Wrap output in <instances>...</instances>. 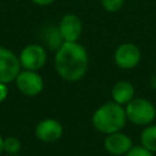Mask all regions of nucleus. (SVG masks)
I'll use <instances>...</instances> for the list:
<instances>
[{
  "label": "nucleus",
  "instance_id": "1",
  "mask_svg": "<svg viewBox=\"0 0 156 156\" xmlns=\"http://www.w3.org/2000/svg\"><path fill=\"white\" fill-rule=\"evenodd\" d=\"M54 66L63 80L78 82L87 74L89 68L88 51L78 41H63L55 51Z\"/></svg>",
  "mask_w": 156,
  "mask_h": 156
},
{
  "label": "nucleus",
  "instance_id": "2",
  "mask_svg": "<svg viewBox=\"0 0 156 156\" xmlns=\"http://www.w3.org/2000/svg\"><path fill=\"white\" fill-rule=\"evenodd\" d=\"M127 123L124 106L115 101H107L100 105L91 115L93 127L101 134H111L119 132Z\"/></svg>",
  "mask_w": 156,
  "mask_h": 156
},
{
  "label": "nucleus",
  "instance_id": "3",
  "mask_svg": "<svg viewBox=\"0 0 156 156\" xmlns=\"http://www.w3.org/2000/svg\"><path fill=\"white\" fill-rule=\"evenodd\" d=\"M124 111L127 121L140 127L154 123L156 118V106L145 98H134L124 106Z\"/></svg>",
  "mask_w": 156,
  "mask_h": 156
},
{
  "label": "nucleus",
  "instance_id": "4",
  "mask_svg": "<svg viewBox=\"0 0 156 156\" xmlns=\"http://www.w3.org/2000/svg\"><path fill=\"white\" fill-rule=\"evenodd\" d=\"M46 58V50L40 44H28L21 50L18 55L21 67L29 71H39L40 68H43Z\"/></svg>",
  "mask_w": 156,
  "mask_h": 156
},
{
  "label": "nucleus",
  "instance_id": "5",
  "mask_svg": "<svg viewBox=\"0 0 156 156\" xmlns=\"http://www.w3.org/2000/svg\"><path fill=\"white\" fill-rule=\"evenodd\" d=\"M141 60V52L136 44L134 43H122L113 52L115 65L121 69H133Z\"/></svg>",
  "mask_w": 156,
  "mask_h": 156
},
{
  "label": "nucleus",
  "instance_id": "6",
  "mask_svg": "<svg viewBox=\"0 0 156 156\" xmlns=\"http://www.w3.org/2000/svg\"><path fill=\"white\" fill-rule=\"evenodd\" d=\"M15 82L17 89L26 96H35L44 89V80L38 71L21 69Z\"/></svg>",
  "mask_w": 156,
  "mask_h": 156
},
{
  "label": "nucleus",
  "instance_id": "7",
  "mask_svg": "<svg viewBox=\"0 0 156 156\" xmlns=\"http://www.w3.org/2000/svg\"><path fill=\"white\" fill-rule=\"evenodd\" d=\"M21 63L10 49L0 46V83L9 84L16 79L21 72Z\"/></svg>",
  "mask_w": 156,
  "mask_h": 156
},
{
  "label": "nucleus",
  "instance_id": "8",
  "mask_svg": "<svg viewBox=\"0 0 156 156\" xmlns=\"http://www.w3.org/2000/svg\"><path fill=\"white\" fill-rule=\"evenodd\" d=\"M133 146L132 138L121 130L107 134L104 139V150L111 156H124Z\"/></svg>",
  "mask_w": 156,
  "mask_h": 156
},
{
  "label": "nucleus",
  "instance_id": "9",
  "mask_svg": "<svg viewBox=\"0 0 156 156\" xmlns=\"http://www.w3.org/2000/svg\"><path fill=\"white\" fill-rule=\"evenodd\" d=\"M60 34L63 41L74 43L78 41L82 32H83V23L82 20L74 13H66L61 17L58 26H57Z\"/></svg>",
  "mask_w": 156,
  "mask_h": 156
},
{
  "label": "nucleus",
  "instance_id": "10",
  "mask_svg": "<svg viewBox=\"0 0 156 156\" xmlns=\"http://www.w3.org/2000/svg\"><path fill=\"white\" fill-rule=\"evenodd\" d=\"M34 134L37 139L43 143H55L62 136L63 127L61 122L55 118H45L37 124Z\"/></svg>",
  "mask_w": 156,
  "mask_h": 156
},
{
  "label": "nucleus",
  "instance_id": "11",
  "mask_svg": "<svg viewBox=\"0 0 156 156\" xmlns=\"http://www.w3.org/2000/svg\"><path fill=\"white\" fill-rule=\"evenodd\" d=\"M111 98L112 101L117 102L118 105L126 106L130 100L135 98V89L130 82L119 80L113 84L111 89Z\"/></svg>",
  "mask_w": 156,
  "mask_h": 156
},
{
  "label": "nucleus",
  "instance_id": "12",
  "mask_svg": "<svg viewBox=\"0 0 156 156\" xmlns=\"http://www.w3.org/2000/svg\"><path fill=\"white\" fill-rule=\"evenodd\" d=\"M140 145L152 154H156V124L151 123L144 127L140 133Z\"/></svg>",
  "mask_w": 156,
  "mask_h": 156
},
{
  "label": "nucleus",
  "instance_id": "13",
  "mask_svg": "<svg viewBox=\"0 0 156 156\" xmlns=\"http://www.w3.org/2000/svg\"><path fill=\"white\" fill-rule=\"evenodd\" d=\"M44 40L46 43V45L51 49V50H57L62 44H63V39L60 34V30L57 27H50L45 30V35H44Z\"/></svg>",
  "mask_w": 156,
  "mask_h": 156
},
{
  "label": "nucleus",
  "instance_id": "14",
  "mask_svg": "<svg viewBox=\"0 0 156 156\" xmlns=\"http://www.w3.org/2000/svg\"><path fill=\"white\" fill-rule=\"evenodd\" d=\"M21 150V141L16 136H7L4 139V151L7 155H15L18 154Z\"/></svg>",
  "mask_w": 156,
  "mask_h": 156
},
{
  "label": "nucleus",
  "instance_id": "15",
  "mask_svg": "<svg viewBox=\"0 0 156 156\" xmlns=\"http://www.w3.org/2000/svg\"><path fill=\"white\" fill-rule=\"evenodd\" d=\"M100 2L102 9L111 13L119 11L124 5V0H100Z\"/></svg>",
  "mask_w": 156,
  "mask_h": 156
},
{
  "label": "nucleus",
  "instance_id": "16",
  "mask_svg": "<svg viewBox=\"0 0 156 156\" xmlns=\"http://www.w3.org/2000/svg\"><path fill=\"white\" fill-rule=\"evenodd\" d=\"M124 156H155V154H152L144 146L138 145V146H133Z\"/></svg>",
  "mask_w": 156,
  "mask_h": 156
},
{
  "label": "nucleus",
  "instance_id": "17",
  "mask_svg": "<svg viewBox=\"0 0 156 156\" xmlns=\"http://www.w3.org/2000/svg\"><path fill=\"white\" fill-rule=\"evenodd\" d=\"M7 94H9L7 84H5V83H0V104L7 98Z\"/></svg>",
  "mask_w": 156,
  "mask_h": 156
},
{
  "label": "nucleus",
  "instance_id": "18",
  "mask_svg": "<svg viewBox=\"0 0 156 156\" xmlns=\"http://www.w3.org/2000/svg\"><path fill=\"white\" fill-rule=\"evenodd\" d=\"M30 1L35 5H39V6H48V5L52 4L55 0H30Z\"/></svg>",
  "mask_w": 156,
  "mask_h": 156
},
{
  "label": "nucleus",
  "instance_id": "19",
  "mask_svg": "<svg viewBox=\"0 0 156 156\" xmlns=\"http://www.w3.org/2000/svg\"><path fill=\"white\" fill-rule=\"evenodd\" d=\"M150 85H151L154 89H156V74L150 79Z\"/></svg>",
  "mask_w": 156,
  "mask_h": 156
},
{
  "label": "nucleus",
  "instance_id": "20",
  "mask_svg": "<svg viewBox=\"0 0 156 156\" xmlns=\"http://www.w3.org/2000/svg\"><path fill=\"white\" fill-rule=\"evenodd\" d=\"M4 151V138L0 135V154Z\"/></svg>",
  "mask_w": 156,
  "mask_h": 156
},
{
  "label": "nucleus",
  "instance_id": "21",
  "mask_svg": "<svg viewBox=\"0 0 156 156\" xmlns=\"http://www.w3.org/2000/svg\"><path fill=\"white\" fill-rule=\"evenodd\" d=\"M7 156H20V155H17V154H15V155H7Z\"/></svg>",
  "mask_w": 156,
  "mask_h": 156
},
{
  "label": "nucleus",
  "instance_id": "22",
  "mask_svg": "<svg viewBox=\"0 0 156 156\" xmlns=\"http://www.w3.org/2000/svg\"><path fill=\"white\" fill-rule=\"evenodd\" d=\"M155 68H156V62H155Z\"/></svg>",
  "mask_w": 156,
  "mask_h": 156
}]
</instances>
